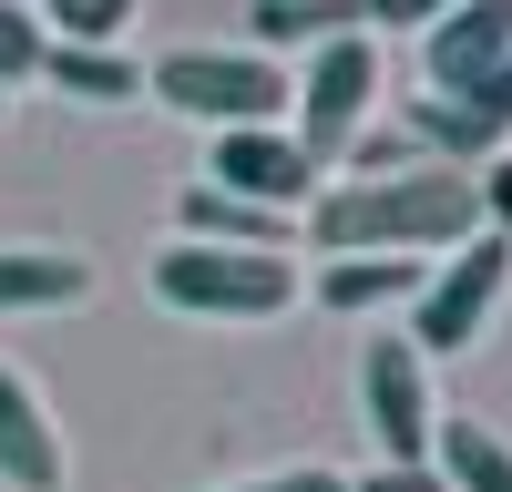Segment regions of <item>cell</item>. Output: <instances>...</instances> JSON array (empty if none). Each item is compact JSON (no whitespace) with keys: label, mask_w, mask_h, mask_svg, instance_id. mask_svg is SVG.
Here are the masks:
<instances>
[{"label":"cell","mask_w":512,"mask_h":492,"mask_svg":"<svg viewBox=\"0 0 512 492\" xmlns=\"http://www.w3.org/2000/svg\"><path fill=\"white\" fill-rule=\"evenodd\" d=\"M472 185H482V216H492V236H512V154H492Z\"/></svg>","instance_id":"obj_18"},{"label":"cell","mask_w":512,"mask_h":492,"mask_svg":"<svg viewBox=\"0 0 512 492\" xmlns=\"http://www.w3.org/2000/svg\"><path fill=\"white\" fill-rule=\"evenodd\" d=\"M297 154L328 164V154H349L369 134V103H379V52H369V31H338L308 52V82H297Z\"/></svg>","instance_id":"obj_4"},{"label":"cell","mask_w":512,"mask_h":492,"mask_svg":"<svg viewBox=\"0 0 512 492\" xmlns=\"http://www.w3.org/2000/svg\"><path fill=\"white\" fill-rule=\"evenodd\" d=\"M21 72H41V21H31V11H11V0H0V93H11Z\"/></svg>","instance_id":"obj_17"},{"label":"cell","mask_w":512,"mask_h":492,"mask_svg":"<svg viewBox=\"0 0 512 492\" xmlns=\"http://www.w3.org/2000/svg\"><path fill=\"white\" fill-rule=\"evenodd\" d=\"M420 277L431 267H410V257H328L318 298L328 308H400V298H420Z\"/></svg>","instance_id":"obj_14"},{"label":"cell","mask_w":512,"mask_h":492,"mask_svg":"<svg viewBox=\"0 0 512 492\" xmlns=\"http://www.w3.org/2000/svg\"><path fill=\"white\" fill-rule=\"evenodd\" d=\"M472 216H482L472 164H400V175L328 185L308 236L328 246V257H410V246H461Z\"/></svg>","instance_id":"obj_1"},{"label":"cell","mask_w":512,"mask_h":492,"mask_svg":"<svg viewBox=\"0 0 512 492\" xmlns=\"http://www.w3.org/2000/svg\"><path fill=\"white\" fill-rule=\"evenodd\" d=\"M349 492H441V482H431V462H379V472L349 482Z\"/></svg>","instance_id":"obj_21"},{"label":"cell","mask_w":512,"mask_h":492,"mask_svg":"<svg viewBox=\"0 0 512 492\" xmlns=\"http://www.w3.org/2000/svg\"><path fill=\"white\" fill-rule=\"evenodd\" d=\"M256 52H308V41H338V31H359V0H256Z\"/></svg>","instance_id":"obj_15"},{"label":"cell","mask_w":512,"mask_h":492,"mask_svg":"<svg viewBox=\"0 0 512 492\" xmlns=\"http://www.w3.org/2000/svg\"><path fill=\"white\" fill-rule=\"evenodd\" d=\"M154 298L185 318H277L297 308V257H256V246H195L175 236L154 257Z\"/></svg>","instance_id":"obj_2"},{"label":"cell","mask_w":512,"mask_h":492,"mask_svg":"<svg viewBox=\"0 0 512 492\" xmlns=\"http://www.w3.org/2000/svg\"><path fill=\"white\" fill-rule=\"evenodd\" d=\"M431 482L441 492H512V441L492 421H431Z\"/></svg>","instance_id":"obj_12"},{"label":"cell","mask_w":512,"mask_h":492,"mask_svg":"<svg viewBox=\"0 0 512 492\" xmlns=\"http://www.w3.org/2000/svg\"><path fill=\"white\" fill-rule=\"evenodd\" d=\"M205 185H226V195H246V205H287L318 185V164L297 154V134H277V123H236V134H216V164H205Z\"/></svg>","instance_id":"obj_7"},{"label":"cell","mask_w":512,"mask_h":492,"mask_svg":"<svg viewBox=\"0 0 512 492\" xmlns=\"http://www.w3.org/2000/svg\"><path fill=\"white\" fill-rule=\"evenodd\" d=\"M287 93H297V82L267 52H175V62H154V103L185 113V123H216V134H236V123H277Z\"/></svg>","instance_id":"obj_3"},{"label":"cell","mask_w":512,"mask_h":492,"mask_svg":"<svg viewBox=\"0 0 512 492\" xmlns=\"http://www.w3.org/2000/svg\"><path fill=\"white\" fill-rule=\"evenodd\" d=\"M0 482L11 492H62V431H52V410H41V390L21 369H0Z\"/></svg>","instance_id":"obj_9"},{"label":"cell","mask_w":512,"mask_h":492,"mask_svg":"<svg viewBox=\"0 0 512 492\" xmlns=\"http://www.w3.org/2000/svg\"><path fill=\"white\" fill-rule=\"evenodd\" d=\"M41 11L62 21V41H113L123 21H134V0H41Z\"/></svg>","instance_id":"obj_16"},{"label":"cell","mask_w":512,"mask_h":492,"mask_svg":"<svg viewBox=\"0 0 512 492\" xmlns=\"http://www.w3.org/2000/svg\"><path fill=\"white\" fill-rule=\"evenodd\" d=\"M420 62H431L441 103L472 93V82H492V72L512 62V0H451V11L420 31Z\"/></svg>","instance_id":"obj_8"},{"label":"cell","mask_w":512,"mask_h":492,"mask_svg":"<svg viewBox=\"0 0 512 492\" xmlns=\"http://www.w3.org/2000/svg\"><path fill=\"white\" fill-rule=\"evenodd\" d=\"M41 72H52L72 103H134L144 93V72L123 62L113 41H41Z\"/></svg>","instance_id":"obj_13"},{"label":"cell","mask_w":512,"mask_h":492,"mask_svg":"<svg viewBox=\"0 0 512 492\" xmlns=\"http://www.w3.org/2000/svg\"><path fill=\"white\" fill-rule=\"evenodd\" d=\"M359 400H369V431L390 462H431V359H420L410 339H369L359 349Z\"/></svg>","instance_id":"obj_6"},{"label":"cell","mask_w":512,"mask_h":492,"mask_svg":"<svg viewBox=\"0 0 512 492\" xmlns=\"http://www.w3.org/2000/svg\"><path fill=\"white\" fill-rule=\"evenodd\" d=\"M93 298V267L72 246H0V318L21 308H82Z\"/></svg>","instance_id":"obj_11"},{"label":"cell","mask_w":512,"mask_h":492,"mask_svg":"<svg viewBox=\"0 0 512 492\" xmlns=\"http://www.w3.org/2000/svg\"><path fill=\"white\" fill-rule=\"evenodd\" d=\"M451 0H359V21H390V31H431Z\"/></svg>","instance_id":"obj_20"},{"label":"cell","mask_w":512,"mask_h":492,"mask_svg":"<svg viewBox=\"0 0 512 492\" xmlns=\"http://www.w3.org/2000/svg\"><path fill=\"white\" fill-rule=\"evenodd\" d=\"M175 236H195V246H256V257H287V216L277 205H246V195H226V185H185L175 195Z\"/></svg>","instance_id":"obj_10"},{"label":"cell","mask_w":512,"mask_h":492,"mask_svg":"<svg viewBox=\"0 0 512 492\" xmlns=\"http://www.w3.org/2000/svg\"><path fill=\"white\" fill-rule=\"evenodd\" d=\"M502 277H512V236H472L451 267H431L420 277V359L431 349H472L482 328H492V308H502Z\"/></svg>","instance_id":"obj_5"},{"label":"cell","mask_w":512,"mask_h":492,"mask_svg":"<svg viewBox=\"0 0 512 492\" xmlns=\"http://www.w3.org/2000/svg\"><path fill=\"white\" fill-rule=\"evenodd\" d=\"M226 492H349L338 472H318V462H297V472H256V482H226Z\"/></svg>","instance_id":"obj_19"}]
</instances>
